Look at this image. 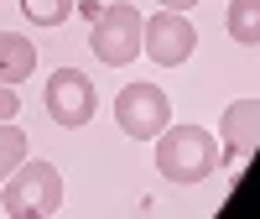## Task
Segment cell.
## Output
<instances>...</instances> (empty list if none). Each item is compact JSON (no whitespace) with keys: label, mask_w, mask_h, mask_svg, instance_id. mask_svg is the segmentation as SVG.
<instances>
[{"label":"cell","mask_w":260,"mask_h":219,"mask_svg":"<svg viewBox=\"0 0 260 219\" xmlns=\"http://www.w3.org/2000/svg\"><path fill=\"white\" fill-rule=\"evenodd\" d=\"M31 68H37V47H31V37L0 32V84H21V78H31Z\"/></svg>","instance_id":"8"},{"label":"cell","mask_w":260,"mask_h":219,"mask_svg":"<svg viewBox=\"0 0 260 219\" xmlns=\"http://www.w3.org/2000/svg\"><path fill=\"white\" fill-rule=\"evenodd\" d=\"M161 6H167V11H192L198 0H161Z\"/></svg>","instance_id":"13"},{"label":"cell","mask_w":260,"mask_h":219,"mask_svg":"<svg viewBox=\"0 0 260 219\" xmlns=\"http://www.w3.org/2000/svg\"><path fill=\"white\" fill-rule=\"evenodd\" d=\"M0 120H16V89L0 84Z\"/></svg>","instance_id":"12"},{"label":"cell","mask_w":260,"mask_h":219,"mask_svg":"<svg viewBox=\"0 0 260 219\" xmlns=\"http://www.w3.org/2000/svg\"><path fill=\"white\" fill-rule=\"evenodd\" d=\"M0 209L11 219H52L62 209V178L52 162H21L11 178H6V193H0Z\"/></svg>","instance_id":"2"},{"label":"cell","mask_w":260,"mask_h":219,"mask_svg":"<svg viewBox=\"0 0 260 219\" xmlns=\"http://www.w3.org/2000/svg\"><path fill=\"white\" fill-rule=\"evenodd\" d=\"M31 157V146H26V130H21L16 120H0V183L11 178V172Z\"/></svg>","instance_id":"10"},{"label":"cell","mask_w":260,"mask_h":219,"mask_svg":"<svg viewBox=\"0 0 260 219\" xmlns=\"http://www.w3.org/2000/svg\"><path fill=\"white\" fill-rule=\"evenodd\" d=\"M115 120L130 141H156L172 125V99L156 84H125L120 99H115Z\"/></svg>","instance_id":"3"},{"label":"cell","mask_w":260,"mask_h":219,"mask_svg":"<svg viewBox=\"0 0 260 219\" xmlns=\"http://www.w3.org/2000/svg\"><path fill=\"white\" fill-rule=\"evenodd\" d=\"M156 167L167 183H203L219 167V141L203 125H167L156 136Z\"/></svg>","instance_id":"1"},{"label":"cell","mask_w":260,"mask_h":219,"mask_svg":"<svg viewBox=\"0 0 260 219\" xmlns=\"http://www.w3.org/2000/svg\"><path fill=\"white\" fill-rule=\"evenodd\" d=\"M224 21H229V37L234 42H245V47L260 42V0H229Z\"/></svg>","instance_id":"9"},{"label":"cell","mask_w":260,"mask_h":219,"mask_svg":"<svg viewBox=\"0 0 260 219\" xmlns=\"http://www.w3.org/2000/svg\"><path fill=\"white\" fill-rule=\"evenodd\" d=\"M94 110H99V94H94V84L83 78L78 68H57V73L47 78V115H52L62 130L89 125Z\"/></svg>","instance_id":"5"},{"label":"cell","mask_w":260,"mask_h":219,"mask_svg":"<svg viewBox=\"0 0 260 219\" xmlns=\"http://www.w3.org/2000/svg\"><path fill=\"white\" fill-rule=\"evenodd\" d=\"M260 146V99H234L224 110V157L219 162H250Z\"/></svg>","instance_id":"7"},{"label":"cell","mask_w":260,"mask_h":219,"mask_svg":"<svg viewBox=\"0 0 260 219\" xmlns=\"http://www.w3.org/2000/svg\"><path fill=\"white\" fill-rule=\"evenodd\" d=\"M21 11H26L31 26H62L73 11V0H21Z\"/></svg>","instance_id":"11"},{"label":"cell","mask_w":260,"mask_h":219,"mask_svg":"<svg viewBox=\"0 0 260 219\" xmlns=\"http://www.w3.org/2000/svg\"><path fill=\"white\" fill-rule=\"evenodd\" d=\"M192 47H198V32L182 11H161L151 16V26H141V52H151V63H161V68H182Z\"/></svg>","instance_id":"6"},{"label":"cell","mask_w":260,"mask_h":219,"mask_svg":"<svg viewBox=\"0 0 260 219\" xmlns=\"http://www.w3.org/2000/svg\"><path fill=\"white\" fill-rule=\"evenodd\" d=\"M141 11L136 6H110V11H99L94 21V37H89V47L99 63H110V68H125V63H136L141 58Z\"/></svg>","instance_id":"4"}]
</instances>
